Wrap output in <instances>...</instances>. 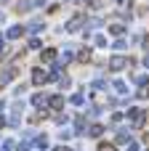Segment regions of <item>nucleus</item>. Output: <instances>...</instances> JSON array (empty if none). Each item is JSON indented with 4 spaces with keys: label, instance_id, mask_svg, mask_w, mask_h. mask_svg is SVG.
I'll return each instance as SVG.
<instances>
[{
    "label": "nucleus",
    "instance_id": "1",
    "mask_svg": "<svg viewBox=\"0 0 149 151\" xmlns=\"http://www.w3.org/2000/svg\"><path fill=\"white\" fill-rule=\"evenodd\" d=\"M128 117H131L133 127H141V125H144V111H141V109H128Z\"/></svg>",
    "mask_w": 149,
    "mask_h": 151
},
{
    "label": "nucleus",
    "instance_id": "2",
    "mask_svg": "<svg viewBox=\"0 0 149 151\" xmlns=\"http://www.w3.org/2000/svg\"><path fill=\"white\" fill-rule=\"evenodd\" d=\"M109 66H112L115 72H120L123 66H128V61H125L123 56H112V61H109Z\"/></svg>",
    "mask_w": 149,
    "mask_h": 151
},
{
    "label": "nucleus",
    "instance_id": "3",
    "mask_svg": "<svg viewBox=\"0 0 149 151\" xmlns=\"http://www.w3.org/2000/svg\"><path fill=\"white\" fill-rule=\"evenodd\" d=\"M32 82H35V85H43V82H45V72H43V69H35V72H32Z\"/></svg>",
    "mask_w": 149,
    "mask_h": 151
},
{
    "label": "nucleus",
    "instance_id": "4",
    "mask_svg": "<svg viewBox=\"0 0 149 151\" xmlns=\"http://www.w3.org/2000/svg\"><path fill=\"white\" fill-rule=\"evenodd\" d=\"M48 106H51V109H61V106H64V98H61V96H51V98H48Z\"/></svg>",
    "mask_w": 149,
    "mask_h": 151
},
{
    "label": "nucleus",
    "instance_id": "5",
    "mask_svg": "<svg viewBox=\"0 0 149 151\" xmlns=\"http://www.w3.org/2000/svg\"><path fill=\"white\" fill-rule=\"evenodd\" d=\"M80 21H83V19H80V16H75V19L67 24V29H69V32H77V29H80Z\"/></svg>",
    "mask_w": 149,
    "mask_h": 151
},
{
    "label": "nucleus",
    "instance_id": "6",
    "mask_svg": "<svg viewBox=\"0 0 149 151\" xmlns=\"http://www.w3.org/2000/svg\"><path fill=\"white\" fill-rule=\"evenodd\" d=\"M5 37H11V40H16V37H21V27H11Z\"/></svg>",
    "mask_w": 149,
    "mask_h": 151
},
{
    "label": "nucleus",
    "instance_id": "7",
    "mask_svg": "<svg viewBox=\"0 0 149 151\" xmlns=\"http://www.w3.org/2000/svg\"><path fill=\"white\" fill-rule=\"evenodd\" d=\"M43 61H56V50H53V48L43 50Z\"/></svg>",
    "mask_w": 149,
    "mask_h": 151
},
{
    "label": "nucleus",
    "instance_id": "8",
    "mask_svg": "<svg viewBox=\"0 0 149 151\" xmlns=\"http://www.w3.org/2000/svg\"><path fill=\"white\" fill-rule=\"evenodd\" d=\"M101 130H104L101 125H93V127H91V135H93V138H99V135H101Z\"/></svg>",
    "mask_w": 149,
    "mask_h": 151
},
{
    "label": "nucleus",
    "instance_id": "9",
    "mask_svg": "<svg viewBox=\"0 0 149 151\" xmlns=\"http://www.w3.org/2000/svg\"><path fill=\"white\" fill-rule=\"evenodd\" d=\"M139 96H141V98H149V85H144V88L139 90Z\"/></svg>",
    "mask_w": 149,
    "mask_h": 151
},
{
    "label": "nucleus",
    "instance_id": "10",
    "mask_svg": "<svg viewBox=\"0 0 149 151\" xmlns=\"http://www.w3.org/2000/svg\"><path fill=\"white\" fill-rule=\"evenodd\" d=\"M29 29H32V32H40V29H43V24H40V21H32V27H29Z\"/></svg>",
    "mask_w": 149,
    "mask_h": 151
},
{
    "label": "nucleus",
    "instance_id": "11",
    "mask_svg": "<svg viewBox=\"0 0 149 151\" xmlns=\"http://www.w3.org/2000/svg\"><path fill=\"white\" fill-rule=\"evenodd\" d=\"M96 45H99V48H107V40H104V37L99 35V37H96Z\"/></svg>",
    "mask_w": 149,
    "mask_h": 151
},
{
    "label": "nucleus",
    "instance_id": "12",
    "mask_svg": "<svg viewBox=\"0 0 149 151\" xmlns=\"http://www.w3.org/2000/svg\"><path fill=\"white\" fill-rule=\"evenodd\" d=\"M83 101H85V98H83V96H80V93H77V96H72V104H77V106H80V104H83Z\"/></svg>",
    "mask_w": 149,
    "mask_h": 151
},
{
    "label": "nucleus",
    "instance_id": "13",
    "mask_svg": "<svg viewBox=\"0 0 149 151\" xmlns=\"http://www.w3.org/2000/svg\"><path fill=\"white\" fill-rule=\"evenodd\" d=\"M99 151H115V149H112V146H107V143H104V146H101V149H99Z\"/></svg>",
    "mask_w": 149,
    "mask_h": 151
},
{
    "label": "nucleus",
    "instance_id": "14",
    "mask_svg": "<svg viewBox=\"0 0 149 151\" xmlns=\"http://www.w3.org/2000/svg\"><path fill=\"white\" fill-rule=\"evenodd\" d=\"M3 48H5V37L0 35V50H3Z\"/></svg>",
    "mask_w": 149,
    "mask_h": 151
},
{
    "label": "nucleus",
    "instance_id": "15",
    "mask_svg": "<svg viewBox=\"0 0 149 151\" xmlns=\"http://www.w3.org/2000/svg\"><path fill=\"white\" fill-rule=\"evenodd\" d=\"M53 151H72V149H67V146H59V149H53Z\"/></svg>",
    "mask_w": 149,
    "mask_h": 151
},
{
    "label": "nucleus",
    "instance_id": "16",
    "mask_svg": "<svg viewBox=\"0 0 149 151\" xmlns=\"http://www.w3.org/2000/svg\"><path fill=\"white\" fill-rule=\"evenodd\" d=\"M0 111H3V101H0Z\"/></svg>",
    "mask_w": 149,
    "mask_h": 151
},
{
    "label": "nucleus",
    "instance_id": "17",
    "mask_svg": "<svg viewBox=\"0 0 149 151\" xmlns=\"http://www.w3.org/2000/svg\"><path fill=\"white\" fill-rule=\"evenodd\" d=\"M0 24H3V13H0Z\"/></svg>",
    "mask_w": 149,
    "mask_h": 151
},
{
    "label": "nucleus",
    "instance_id": "18",
    "mask_svg": "<svg viewBox=\"0 0 149 151\" xmlns=\"http://www.w3.org/2000/svg\"><path fill=\"white\" fill-rule=\"evenodd\" d=\"M117 3H123V0H117Z\"/></svg>",
    "mask_w": 149,
    "mask_h": 151
}]
</instances>
